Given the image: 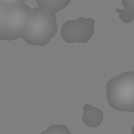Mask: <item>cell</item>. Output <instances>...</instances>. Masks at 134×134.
<instances>
[{"label":"cell","instance_id":"obj_3","mask_svg":"<svg viewBox=\"0 0 134 134\" xmlns=\"http://www.w3.org/2000/svg\"><path fill=\"white\" fill-rule=\"evenodd\" d=\"M95 20L93 18L79 17L76 20L65 21L60 31L64 42L72 43H87L94 35Z\"/></svg>","mask_w":134,"mask_h":134},{"label":"cell","instance_id":"obj_2","mask_svg":"<svg viewBox=\"0 0 134 134\" xmlns=\"http://www.w3.org/2000/svg\"><path fill=\"white\" fill-rule=\"evenodd\" d=\"M106 90L110 107L119 111L134 112L133 71H126L110 79Z\"/></svg>","mask_w":134,"mask_h":134},{"label":"cell","instance_id":"obj_9","mask_svg":"<svg viewBox=\"0 0 134 134\" xmlns=\"http://www.w3.org/2000/svg\"><path fill=\"white\" fill-rule=\"evenodd\" d=\"M40 134H72L64 125H52Z\"/></svg>","mask_w":134,"mask_h":134},{"label":"cell","instance_id":"obj_6","mask_svg":"<svg viewBox=\"0 0 134 134\" xmlns=\"http://www.w3.org/2000/svg\"><path fill=\"white\" fill-rule=\"evenodd\" d=\"M22 0H0V40H3L4 28L8 12L21 3Z\"/></svg>","mask_w":134,"mask_h":134},{"label":"cell","instance_id":"obj_8","mask_svg":"<svg viewBox=\"0 0 134 134\" xmlns=\"http://www.w3.org/2000/svg\"><path fill=\"white\" fill-rule=\"evenodd\" d=\"M124 9H116L121 21L126 24H130L134 20V0H122Z\"/></svg>","mask_w":134,"mask_h":134},{"label":"cell","instance_id":"obj_4","mask_svg":"<svg viewBox=\"0 0 134 134\" xmlns=\"http://www.w3.org/2000/svg\"><path fill=\"white\" fill-rule=\"evenodd\" d=\"M31 9L24 0L18 5L11 9L6 16L3 40L14 41L22 38Z\"/></svg>","mask_w":134,"mask_h":134},{"label":"cell","instance_id":"obj_1","mask_svg":"<svg viewBox=\"0 0 134 134\" xmlns=\"http://www.w3.org/2000/svg\"><path fill=\"white\" fill-rule=\"evenodd\" d=\"M57 29L56 15L43 8L36 7L31 11L22 38L28 45L44 46L55 36Z\"/></svg>","mask_w":134,"mask_h":134},{"label":"cell","instance_id":"obj_5","mask_svg":"<svg viewBox=\"0 0 134 134\" xmlns=\"http://www.w3.org/2000/svg\"><path fill=\"white\" fill-rule=\"evenodd\" d=\"M104 119L103 111L92 106L91 104H85L83 107L82 122L90 128H97L100 126Z\"/></svg>","mask_w":134,"mask_h":134},{"label":"cell","instance_id":"obj_7","mask_svg":"<svg viewBox=\"0 0 134 134\" xmlns=\"http://www.w3.org/2000/svg\"><path fill=\"white\" fill-rule=\"evenodd\" d=\"M70 2V0H36L38 7L43 8L54 15L65 9Z\"/></svg>","mask_w":134,"mask_h":134}]
</instances>
